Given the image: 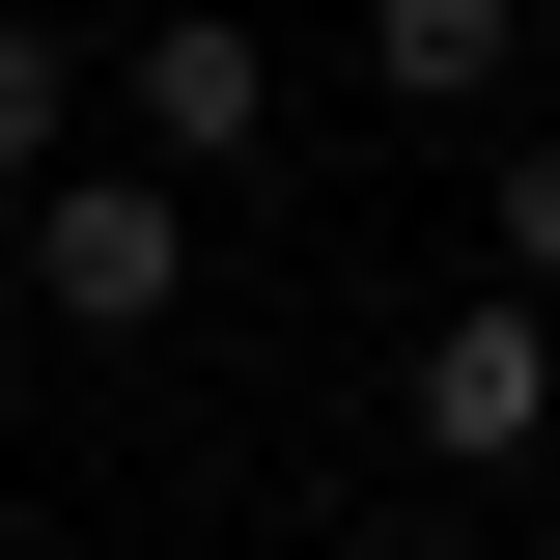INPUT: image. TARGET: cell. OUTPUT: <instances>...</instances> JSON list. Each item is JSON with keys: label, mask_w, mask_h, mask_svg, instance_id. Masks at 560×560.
<instances>
[{"label": "cell", "mask_w": 560, "mask_h": 560, "mask_svg": "<svg viewBox=\"0 0 560 560\" xmlns=\"http://www.w3.org/2000/svg\"><path fill=\"white\" fill-rule=\"evenodd\" d=\"M57 140H84V57H57V28H0V197H28Z\"/></svg>", "instance_id": "5"}, {"label": "cell", "mask_w": 560, "mask_h": 560, "mask_svg": "<svg viewBox=\"0 0 560 560\" xmlns=\"http://www.w3.org/2000/svg\"><path fill=\"white\" fill-rule=\"evenodd\" d=\"M420 448H448V477H533V448H560V337H533V280H477V308L420 337Z\"/></svg>", "instance_id": "2"}, {"label": "cell", "mask_w": 560, "mask_h": 560, "mask_svg": "<svg viewBox=\"0 0 560 560\" xmlns=\"http://www.w3.org/2000/svg\"><path fill=\"white\" fill-rule=\"evenodd\" d=\"M533 477H560V448H533Z\"/></svg>", "instance_id": "8"}, {"label": "cell", "mask_w": 560, "mask_h": 560, "mask_svg": "<svg viewBox=\"0 0 560 560\" xmlns=\"http://www.w3.org/2000/svg\"><path fill=\"white\" fill-rule=\"evenodd\" d=\"M504 28H533V0H364V84H393V113H477Z\"/></svg>", "instance_id": "4"}, {"label": "cell", "mask_w": 560, "mask_h": 560, "mask_svg": "<svg viewBox=\"0 0 560 560\" xmlns=\"http://www.w3.org/2000/svg\"><path fill=\"white\" fill-rule=\"evenodd\" d=\"M28 280H57V337H168L197 308V197L168 168H28Z\"/></svg>", "instance_id": "1"}, {"label": "cell", "mask_w": 560, "mask_h": 560, "mask_svg": "<svg viewBox=\"0 0 560 560\" xmlns=\"http://www.w3.org/2000/svg\"><path fill=\"white\" fill-rule=\"evenodd\" d=\"M364 560H477V533H364Z\"/></svg>", "instance_id": "7"}, {"label": "cell", "mask_w": 560, "mask_h": 560, "mask_svg": "<svg viewBox=\"0 0 560 560\" xmlns=\"http://www.w3.org/2000/svg\"><path fill=\"white\" fill-rule=\"evenodd\" d=\"M533 28H560V0H533Z\"/></svg>", "instance_id": "9"}, {"label": "cell", "mask_w": 560, "mask_h": 560, "mask_svg": "<svg viewBox=\"0 0 560 560\" xmlns=\"http://www.w3.org/2000/svg\"><path fill=\"white\" fill-rule=\"evenodd\" d=\"M504 280H560V140H533V168H504Z\"/></svg>", "instance_id": "6"}, {"label": "cell", "mask_w": 560, "mask_h": 560, "mask_svg": "<svg viewBox=\"0 0 560 560\" xmlns=\"http://www.w3.org/2000/svg\"><path fill=\"white\" fill-rule=\"evenodd\" d=\"M113 84H140V168H253V140H280V57L224 28V0H168Z\"/></svg>", "instance_id": "3"}]
</instances>
